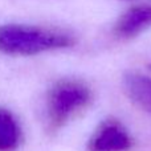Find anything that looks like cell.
I'll return each mask as SVG.
<instances>
[{"instance_id": "2", "label": "cell", "mask_w": 151, "mask_h": 151, "mask_svg": "<svg viewBox=\"0 0 151 151\" xmlns=\"http://www.w3.org/2000/svg\"><path fill=\"white\" fill-rule=\"evenodd\" d=\"M93 101V91L86 82L64 78L53 83L47 96V118L52 130H58L83 113Z\"/></svg>"}, {"instance_id": "3", "label": "cell", "mask_w": 151, "mask_h": 151, "mask_svg": "<svg viewBox=\"0 0 151 151\" xmlns=\"http://www.w3.org/2000/svg\"><path fill=\"white\" fill-rule=\"evenodd\" d=\"M134 139L125 125L115 117H107L98 123L86 145V151H129Z\"/></svg>"}, {"instance_id": "6", "label": "cell", "mask_w": 151, "mask_h": 151, "mask_svg": "<svg viewBox=\"0 0 151 151\" xmlns=\"http://www.w3.org/2000/svg\"><path fill=\"white\" fill-rule=\"evenodd\" d=\"M21 142V127L9 110L0 107V151H15Z\"/></svg>"}, {"instance_id": "4", "label": "cell", "mask_w": 151, "mask_h": 151, "mask_svg": "<svg viewBox=\"0 0 151 151\" xmlns=\"http://www.w3.org/2000/svg\"><path fill=\"white\" fill-rule=\"evenodd\" d=\"M151 28V4L129 8L115 21L113 33L117 39L130 40Z\"/></svg>"}, {"instance_id": "5", "label": "cell", "mask_w": 151, "mask_h": 151, "mask_svg": "<svg viewBox=\"0 0 151 151\" xmlns=\"http://www.w3.org/2000/svg\"><path fill=\"white\" fill-rule=\"evenodd\" d=\"M122 85L126 96L137 106L151 114V77L130 72L123 76Z\"/></svg>"}, {"instance_id": "1", "label": "cell", "mask_w": 151, "mask_h": 151, "mask_svg": "<svg viewBox=\"0 0 151 151\" xmlns=\"http://www.w3.org/2000/svg\"><path fill=\"white\" fill-rule=\"evenodd\" d=\"M76 44L74 36L61 29L7 24L0 27V52L11 56H33Z\"/></svg>"}]
</instances>
